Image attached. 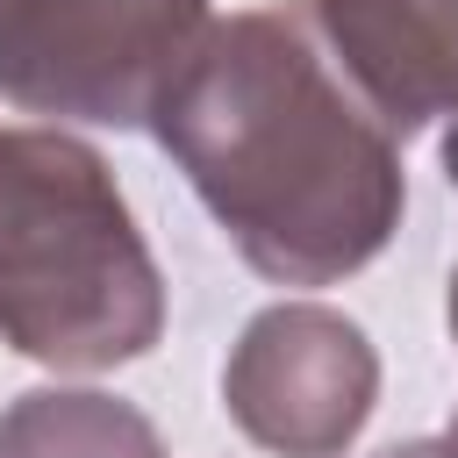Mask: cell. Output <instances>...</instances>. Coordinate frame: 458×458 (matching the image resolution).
Listing matches in <instances>:
<instances>
[{"label": "cell", "instance_id": "1", "mask_svg": "<svg viewBox=\"0 0 458 458\" xmlns=\"http://www.w3.org/2000/svg\"><path fill=\"white\" fill-rule=\"evenodd\" d=\"M150 136L236 258L272 286H336L365 272L408 208L401 143L315 50L293 7L208 21L157 93Z\"/></svg>", "mask_w": 458, "mask_h": 458}, {"label": "cell", "instance_id": "2", "mask_svg": "<svg viewBox=\"0 0 458 458\" xmlns=\"http://www.w3.org/2000/svg\"><path fill=\"white\" fill-rule=\"evenodd\" d=\"M157 336L165 272L107 157L0 122V344L57 372H114Z\"/></svg>", "mask_w": 458, "mask_h": 458}, {"label": "cell", "instance_id": "3", "mask_svg": "<svg viewBox=\"0 0 458 458\" xmlns=\"http://www.w3.org/2000/svg\"><path fill=\"white\" fill-rule=\"evenodd\" d=\"M208 0H0V100L50 122L150 129Z\"/></svg>", "mask_w": 458, "mask_h": 458}, {"label": "cell", "instance_id": "4", "mask_svg": "<svg viewBox=\"0 0 458 458\" xmlns=\"http://www.w3.org/2000/svg\"><path fill=\"white\" fill-rule=\"evenodd\" d=\"M222 408L272 458H344L379 408V351L344 308L272 301L229 344Z\"/></svg>", "mask_w": 458, "mask_h": 458}, {"label": "cell", "instance_id": "5", "mask_svg": "<svg viewBox=\"0 0 458 458\" xmlns=\"http://www.w3.org/2000/svg\"><path fill=\"white\" fill-rule=\"evenodd\" d=\"M308 29L394 143L458 114V0H308Z\"/></svg>", "mask_w": 458, "mask_h": 458}, {"label": "cell", "instance_id": "6", "mask_svg": "<svg viewBox=\"0 0 458 458\" xmlns=\"http://www.w3.org/2000/svg\"><path fill=\"white\" fill-rule=\"evenodd\" d=\"M0 458H165V437L122 394L29 386L0 408Z\"/></svg>", "mask_w": 458, "mask_h": 458}, {"label": "cell", "instance_id": "7", "mask_svg": "<svg viewBox=\"0 0 458 458\" xmlns=\"http://www.w3.org/2000/svg\"><path fill=\"white\" fill-rule=\"evenodd\" d=\"M372 458H458L444 437H408V444H386V451H372Z\"/></svg>", "mask_w": 458, "mask_h": 458}, {"label": "cell", "instance_id": "8", "mask_svg": "<svg viewBox=\"0 0 458 458\" xmlns=\"http://www.w3.org/2000/svg\"><path fill=\"white\" fill-rule=\"evenodd\" d=\"M444 179L458 186V114H451V129H444Z\"/></svg>", "mask_w": 458, "mask_h": 458}, {"label": "cell", "instance_id": "9", "mask_svg": "<svg viewBox=\"0 0 458 458\" xmlns=\"http://www.w3.org/2000/svg\"><path fill=\"white\" fill-rule=\"evenodd\" d=\"M444 315H451V336H458V265H451V301H444Z\"/></svg>", "mask_w": 458, "mask_h": 458}, {"label": "cell", "instance_id": "10", "mask_svg": "<svg viewBox=\"0 0 458 458\" xmlns=\"http://www.w3.org/2000/svg\"><path fill=\"white\" fill-rule=\"evenodd\" d=\"M444 444H451V451H458V415H451V437H444Z\"/></svg>", "mask_w": 458, "mask_h": 458}]
</instances>
